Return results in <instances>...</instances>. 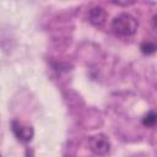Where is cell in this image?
<instances>
[{
  "instance_id": "2",
  "label": "cell",
  "mask_w": 157,
  "mask_h": 157,
  "mask_svg": "<svg viewBox=\"0 0 157 157\" xmlns=\"http://www.w3.org/2000/svg\"><path fill=\"white\" fill-rule=\"evenodd\" d=\"M90 148L94 155L105 156L110 151V142L109 139L104 134H98L91 137L90 140Z\"/></svg>"
},
{
  "instance_id": "7",
  "label": "cell",
  "mask_w": 157,
  "mask_h": 157,
  "mask_svg": "<svg viewBox=\"0 0 157 157\" xmlns=\"http://www.w3.org/2000/svg\"><path fill=\"white\" fill-rule=\"evenodd\" d=\"M0 157H1V155H0Z\"/></svg>"
},
{
  "instance_id": "5",
  "label": "cell",
  "mask_w": 157,
  "mask_h": 157,
  "mask_svg": "<svg viewBox=\"0 0 157 157\" xmlns=\"http://www.w3.org/2000/svg\"><path fill=\"white\" fill-rule=\"evenodd\" d=\"M142 124L147 128H153L156 124V113L151 110L147 114H145V117L142 118Z\"/></svg>"
},
{
  "instance_id": "6",
  "label": "cell",
  "mask_w": 157,
  "mask_h": 157,
  "mask_svg": "<svg viewBox=\"0 0 157 157\" xmlns=\"http://www.w3.org/2000/svg\"><path fill=\"white\" fill-rule=\"evenodd\" d=\"M141 52L144 53V54H152V53H155L156 52V45H155V43H152V42H144L142 44H141Z\"/></svg>"
},
{
  "instance_id": "4",
  "label": "cell",
  "mask_w": 157,
  "mask_h": 157,
  "mask_svg": "<svg viewBox=\"0 0 157 157\" xmlns=\"http://www.w3.org/2000/svg\"><path fill=\"white\" fill-rule=\"evenodd\" d=\"M105 18H107V12L101 6H94L88 11V21L94 27H102L105 22Z\"/></svg>"
},
{
  "instance_id": "1",
  "label": "cell",
  "mask_w": 157,
  "mask_h": 157,
  "mask_svg": "<svg viewBox=\"0 0 157 157\" xmlns=\"http://www.w3.org/2000/svg\"><path fill=\"white\" fill-rule=\"evenodd\" d=\"M137 27H139L137 20L129 13H120V15L115 16L114 20L112 21L113 32L117 36L123 37V38L135 34L137 31Z\"/></svg>"
},
{
  "instance_id": "3",
  "label": "cell",
  "mask_w": 157,
  "mask_h": 157,
  "mask_svg": "<svg viewBox=\"0 0 157 157\" xmlns=\"http://www.w3.org/2000/svg\"><path fill=\"white\" fill-rule=\"evenodd\" d=\"M11 126H12V132L15 134L17 140H20L21 142H29L32 140L34 131H33V128L31 125L13 120Z\"/></svg>"
}]
</instances>
